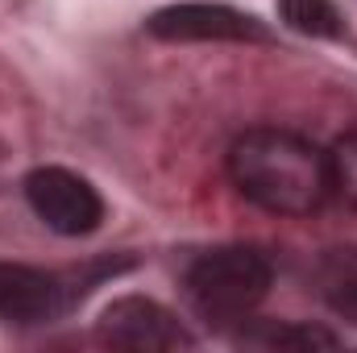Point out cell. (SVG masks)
I'll return each instance as SVG.
<instances>
[{"label": "cell", "mask_w": 357, "mask_h": 353, "mask_svg": "<svg viewBox=\"0 0 357 353\" xmlns=\"http://www.w3.org/2000/svg\"><path fill=\"white\" fill-rule=\"evenodd\" d=\"M225 167L233 187L274 216H312L333 200L328 150L278 125H258L233 137Z\"/></svg>", "instance_id": "obj_1"}, {"label": "cell", "mask_w": 357, "mask_h": 353, "mask_svg": "<svg viewBox=\"0 0 357 353\" xmlns=\"http://www.w3.org/2000/svg\"><path fill=\"white\" fill-rule=\"evenodd\" d=\"M274 266L254 246H220L199 254L183 274V295L191 312L208 324L250 320L254 308L270 295Z\"/></svg>", "instance_id": "obj_2"}, {"label": "cell", "mask_w": 357, "mask_h": 353, "mask_svg": "<svg viewBox=\"0 0 357 353\" xmlns=\"http://www.w3.org/2000/svg\"><path fill=\"white\" fill-rule=\"evenodd\" d=\"M29 212L59 237H88L104 220V200L71 167H33L25 175Z\"/></svg>", "instance_id": "obj_3"}, {"label": "cell", "mask_w": 357, "mask_h": 353, "mask_svg": "<svg viewBox=\"0 0 357 353\" xmlns=\"http://www.w3.org/2000/svg\"><path fill=\"white\" fill-rule=\"evenodd\" d=\"M96 333L104 345H116V350H187V345H195V337L183 329L175 312L146 295L112 299L100 312Z\"/></svg>", "instance_id": "obj_4"}, {"label": "cell", "mask_w": 357, "mask_h": 353, "mask_svg": "<svg viewBox=\"0 0 357 353\" xmlns=\"http://www.w3.org/2000/svg\"><path fill=\"white\" fill-rule=\"evenodd\" d=\"M146 29L162 42H266L270 38L258 17L208 0L167 4L146 21Z\"/></svg>", "instance_id": "obj_5"}, {"label": "cell", "mask_w": 357, "mask_h": 353, "mask_svg": "<svg viewBox=\"0 0 357 353\" xmlns=\"http://www.w3.org/2000/svg\"><path fill=\"white\" fill-rule=\"evenodd\" d=\"M71 278L21 262H0V320L4 324H46L75 303Z\"/></svg>", "instance_id": "obj_6"}, {"label": "cell", "mask_w": 357, "mask_h": 353, "mask_svg": "<svg viewBox=\"0 0 357 353\" xmlns=\"http://www.w3.org/2000/svg\"><path fill=\"white\" fill-rule=\"evenodd\" d=\"M316 295L333 316L345 324H357V246L328 250L316 262Z\"/></svg>", "instance_id": "obj_7"}, {"label": "cell", "mask_w": 357, "mask_h": 353, "mask_svg": "<svg viewBox=\"0 0 357 353\" xmlns=\"http://www.w3.org/2000/svg\"><path fill=\"white\" fill-rule=\"evenodd\" d=\"M278 17L303 38H345V13L337 8V0H278Z\"/></svg>", "instance_id": "obj_8"}, {"label": "cell", "mask_w": 357, "mask_h": 353, "mask_svg": "<svg viewBox=\"0 0 357 353\" xmlns=\"http://www.w3.org/2000/svg\"><path fill=\"white\" fill-rule=\"evenodd\" d=\"M241 345H258V350H316V345H341V337L320 329V324H262V329H245Z\"/></svg>", "instance_id": "obj_9"}, {"label": "cell", "mask_w": 357, "mask_h": 353, "mask_svg": "<svg viewBox=\"0 0 357 353\" xmlns=\"http://www.w3.org/2000/svg\"><path fill=\"white\" fill-rule=\"evenodd\" d=\"M328 175H333V200L357 208V129L333 142L328 150Z\"/></svg>", "instance_id": "obj_10"}]
</instances>
